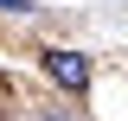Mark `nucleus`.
<instances>
[{"label": "nucleus", "mask_w": 128, "mask_h": 121, "mask_svg": "<svg viewBox=\"0 0 128 121\" xmlns=\"http://www.w3.org/2000/svg\"><path fill=\"white\" fill-rule=\"evenodd\" d=\"M45 121H64V115H45Z\"/></svg>", "instance_id": "obj_3"}, {"label": "nucleus", "mask_w": 128, "mask_h": 121, "mask_svg": "<svg viewBox=\"0 0 128 121\" xmlns=\"http://www.w3.org/2000/svg\"><path fill=\"white\" fill-rule=\"evenodd\" d=\"M45 70H51V83H64V89H83V83H90V64H83L77 51H45Z\"/></svg>", "instance_id": "obj_1"}, {"label": "nucleus", "mask_w": 128, "mask_h": 121, "mask_svg": "<svg viewBox=\"0 0 128 121\" xmlns=\"http://www.w3.org/2000/svg\"><path fill=\"white\" fill-rule=\"evenodd\" d=\"M0 13H32V0H0Z\"/></svg>", "instance_id": "obj_2"}]
</instances>
